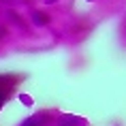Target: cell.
<instances>
[{"label": "cell", "instance_id": "cell-2", "mask_svg": "<svg viewBox=\"0 0 126 126\" xmlns=\"http://www.w3.org/2000/svg\"><path fill=\"white\" fill-rule=\"evenodd\" d=\"M41 118H43V115H36V118H30V120H26V122H24L21 126H41Z\"/></svg>", "mask_w": 126, "mask_h": 126}, {"label": "cell", "instance_id": "cell-1", "mask_svg": "<svg viewBox=\"0 0 126 126\" xmlns=\"http://www.w3.org/2000/svg\"><path fill=\"white\" fill-rule=\"evenodd\" d=\"M11 92H13V86H11V83H0V107L4 105V100L9 98V96H11Z\"/></svg>", "mask_w": 126, "mask_h": 126}]
</instances>
